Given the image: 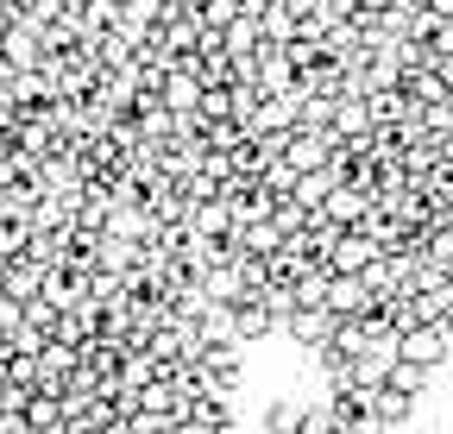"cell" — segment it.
Here are the masks:
<instances>
[{"label":"cell","mask_w":453,"mask_h":434,"mask_svg":"<svg viewBox=\"0 0 453 434\" xmlns=\"http://www.w3.org/2000/svg\"><path fill=\"white\" fill-rule=\"evenodd\" d=\"M196 359H202V371H208V385L214 391H240L246 385V340H196Z\"/></svg>","instance_id":"1"},{"label":"cell","mask_w":453,"mask_h":434,"mask_svg":"<svg viewBox=\"0 0 453 434\" xmlns=\"http://www.w3.org/2000/svg\"><path fill=\"white\" fill-rule=\"evenodd\" d=\"M396 353L416 359V365H428V371H441V365L453 359V334L441 328V321H422V328H403V334H396Z\"/></svg>","instance_id":"2"},{"label":"cell","mask_w":453,"mask_h":434,"mask_svg":"<svg viewBox=\"0 0 453 434\" xmlns=\"http://www.w3.org/2000/svg\"><path fill=\"white\" fill-rule=\"evenodd\" d=\"M334 328H340V315H327V308H290V315H283V340L303 346V353L327 346V340H334Z\"/></svg>","instance_id":"3"},{"label":"cell","mask_w":453,"mask_h":434,"mask_svg":"<svg viewBox=\"0 0 453 434\" xmlns=\"http://www.w3.org/2000/svg\"><path fill=\"white\" fill-rule=\"evenodd\" d=\"M378 252H384V246H378L365 227H347V233H340V240L327 246V270H365Z\"/></svg>","instance_id":"4"},{"label":"cell","mask_w":453,"mask_h":434,"mask_svg":"<svg viewBox=\"0 0 453 434\" xmlns=\"http://www.w3.org/2000/svg\"><path fill=\"white\" fill-rule=\"evenodd\" d=\"M303 422H309V397H296V391L265 397V434H303Z\"/></svg>","instance_id":"5"},{"label":"cell","mask_w":453,"mask_h":434,"mask_svg":"<svg viewBox=\"0 0 453 434\" xmlns=\"http://www.w3.org/2000/svg\"><path fill=\"white\" fill-rule=\"evenodd\" d=\"M44 278H50V270H44L38 258H13L7 278H0V290H7L13 302H32V296H44Z\"/></svg>","instance_id":"6"},{"label":"cell","mask_w":453,"mask_h":434,"mask_svg":"<svg viewBox=\"0 0 453 434\" xmlns=\"http://www.w3.org/2000/svg\"><path fill=\"white\" fill-rule=\"evenodd\" d=\"M283 246H290V233L277 227V214H271V221L240 227V252H252V258H271V252H283Z\"/></svg>","instance_id":"7"},{"label":"cell","mask_w":453,"mask_h":434,"mask_svg":"<svg viewBox=\"0 0 453 434\" xmlns=\"http://www.w3.org/2000/svg\"><path fill=\"white\" fill-rule=\"evenodd\" d=\"M416 409H422V397H410V391H396V385L378 391V422H384V428H410Z\"/></svg>","instance_id":"8"},{"label":"cell","mask_w":453,"mask_h":434,"mask_svg":"<svg viewBox=\"0 0 453 434\" xmlns=\"http://www.w3.org/2000/svg\"><path fill=\"white\" fill-rule=\"evenodd\" d=\"M258 26H265V38H271V44H296V38H303V19H296L290 0H271Z\"/></svg>","instance_id":"9"},{"label":"cell","mask_w":453,"mask_h":434,"mask_svg":"<svg viewBox=\"0 0 453 434\" xmlns=\"http://www.w3.org/2000/svg\"><path fill=\"white\" fill-rule=\"evenodd\" d=\"M327 284H334V270L327 264H309L303 278H296V308H327Z\"/></svg>","instance_id":"10"},{"label":"cell","mask_w":453,"mask_h":434,"mask_svg":"<svg viewBox=\"0 0 453 434\" xmlns=\"http://www.w3.org/2000/svg\"><path fill=\"white\" fill-rule=\"evenodd\" d=\"M32 214H0V252L7 258H26V246H32Z\"/></svg>","instance_id":"11"},{"label":"cell","mask_w":453,"mask_h":434,"mask_svg":"<svg viewBox=\"0 0 453 434\" xmlns=\"http://www.w3.org/2000/svg\"><path fill=\"white\" fill-rule=\"evenodd\" d=\"M347 422H340V403L334 397H309V422H303V434H340Z\"/></svg>","instance_id":"12"},{"label":"cell","mask_w":453,"mask_h":434,"mask_svg":"<svg viewBox=\"0 0 453 434\" xmlns=\"http://www.w3.org/2000/svg\"><path fill=\"white\" fill-rule=\"evenodd\" d=\"M246 7H240V0H196V19L208 26V32H226V26H234Z\"/></svg>","instance_id":"13"},{"label":"cell","mask_w":453,"mask_h":434,"mask_svg":"<svg viewBox=\"0 0 453 434\" xmlns=\"http://www.w3.org/2000/svg\"><path fill=\"white\" fill-rule=\"evenodd\" d=\"M170 7H196V0H170Z\"/></svg>","instance_id":"14"},{"label":"cell","mask_w":453,"mask_h":434,"mask_svg":"<svg viewBox=\"0 0 453 434\" xmlns=\"http://www.w3.org/2000/svg\"><path fill=\"white\" fill-rule=\"evenodd\" d=\"M441 434H453V422H447V428H441Z\"/></svg>","instance_id":"15"}]
</instances>
